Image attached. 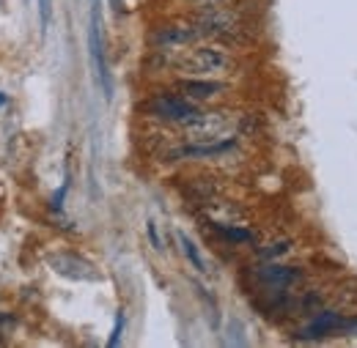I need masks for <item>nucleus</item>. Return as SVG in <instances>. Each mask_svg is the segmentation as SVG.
<instances>
[{
	"label": "nucleus",
	"mask_w": 357,
	"mask_h": 348,
	"mask_svg": "<svg viewBox=\"0 0 357 348\" xmlns=\"http://www.w3.org/2000/svg\"><path fill=\"white\" fill-rule=\"evenodd\" d=\"M357 338V315H347L333 307H321L308 315V321L294 329V340L300 343H319L330 338Z\"/></svg>",
	"instance_id": "f257e3e1"
},
{
	"label": "nucleus",
	"mask_w": 357,
	"mask_h": 348,
	"mask_svg": "<svg viewBox=\"0 0 357 348\" xmlns=\"http://www.w3.org/2000/svg\"><path fill=\"white\" fill-rule=\"evenodd\" d=\"M236 61L220 44H198L176 58V69L190 77H220L234 72Z\"/></svg>",
	"instance_id": "f03ea898"
},
{
	"label": "nucleus",
	"mask_w": 357,
	"mask_h": 348,
	"mask_svg": "<svg viewBox=\"0 0 357 348\" xmlns=\"http://www.w3.org/2000/svg\"><path fill=\"white\" fill-rule=\"evenodd\" d=\"M195 22L201 28V33L206 39H218L225 44H239L248 36V25L242 22V17L231 8V6H212V8H201L195 14Z\"/></svg>",
	"instance_id": "7ed1b4c3"
},
{
	"label": "nucleus",
	"mask_w": 357,
	"mask_h": 348,
	"mask_svg": "<svg viewBox=\"0 0 357 348\" xmlns=\"http://www.w3.org/2000/svg\"><path fill=\"white\" fill-rule=\"evenodd\" d=\"M234 124L236 118L225 110H201L190 124H184V143L190 145H212L218 140H225L234 132Z\"/></svg>",
	"instance_id": "20e7f679"
},
{
	"label": "nucleus",
	"mask_w": 357,
	"mask_h": 348,
	"mask_svg": "<svg viewBox=\"0 0 357 348\" xmlns=\"http://www.w3.org/2000/svg\"><path fill=\"white\" fill-rule=\"evenodd\" d=\"M140 110H143L149 118H154V121L176 124V127L190 124V121L201 113V107H198L195 102H190L187 96H181V93H157V96H151L149 102H143Z\"/></svg>",
	"instance_id": "39448f33"
},
{
	"label": "nucleus",
	"mask_w": 357,
	"mask_h": 348,
	"mask_svg": "<svg viewBox=\"0 0 357 348\" xmlns=\"http://www.w3.org/2000/svg\"><path fill=\"white\" fill-rule=\"evenodd\" d=\"M201 39H204V33L195 19H174V22L157 25L149 36V44L154 52H176L181 47H192Z\"/></svg>",
	"instance_id": "423d86ee"
},
{
	"label": "nucleus",
	"mask_w": 357,
	"mask_h": 348,
	"mask_svg": "<svg viewBox=\"0 0 357 348\" xmlns=\"http://www.w3.org/2000/svg\"><path fill=\"white\" fill-rule=\"evenodd\" d=\"M253 280L259 283V288H300L308 280V271L294 263L259 261L253 269Z\"/></svg>",
	"instance_id": "0eeeda50"
},
{
	"label": "nucleus",
	"mask_w": 357,
	"mask_h": 348,
	"mask_svg": "<svg viewBox=\"0 0 357 348\" xmlns=\"http://www.w3.org/2000/svg\"><path fill=\"white\" fill-rule=\"evenodd\" d=\"M89 47L91 61L96 69V80L102 86L105 99L113 96V77L107 72V61H105V42H102V22H99V0H91V31H89Z\"/></svg>",
	"instance_id": "6e6552de"
},
{
	"label": "nucleus",
	"mask_w": 357,
	"mask_h": 348,
	"mask_svg": "<svg viewBox=\"0 0 357 348\" xmlns=\"http://www.w3.org/2000/svg\"><path fill=\"white\" fill-rule=\"evenodd\" d=\"M47 266L66 280H77V283H96L99 280V271L93 269V263L75 255V253H55L47 258Z\"/></svg>",
	"instance_id": "1a4fd4ad"
},
{
	"label": "nucleus",
	"mask_w": 357,
	"mask_h": 348,
	"mask_svg": "<svg viewBox=\"0 0 357 348\" xmlns=\"http://www.w3.org/2000/svg\"><path fill=\"white\" fill-rule=\"evenodd\" d=\"M176 90L181 96H187L190 102L204 104V102H212V99L223 96L228 90V83L218 80V77H184L176 83Z\"/></svg>",
	"instance_id": "9d476101"
},
{
	"label": "nucleus",
	"mask_w": 357,
	"mask_h": 348,
	"mask_svg": "<svg viewBox=\"0 0 357 348\" xmlns=\"http://www.w3.org/2000/svg\"><path fill=\"white\" fill-rule=\"evenodd\" d=\"M212 230L225 239V242H231V244H253L256 242V230H250V228H245V225H234V222H220V219H212Z\"/></svg>",
	"instance_id": "9b49d317"
},
{
	"label": "nucleus",
	"mask_w": 357,
	"mask_h": 348,
	"mask_svg": "<svg viewBox=\"0 0 357 348\" xmlns=\"http://www.w3.org/2000/svg\"><path fill=\"white\" fill-rule=\"evenodd\" d=\"M291 253H294V242H291V239H275V242L264 244V247L256 253V258H259V261H283V258H289Z\"/></svg>",
	"instance_id": "f8f14e48"
},
{
	"label": "nucleus",
	"mask_w": 357,
	"mask_h": 348,
	"mask_svg": "<svg viewBox=\"0 0 357 348\" xmlns=\"http://www.w3.org/2000/svg\"><path fill=\"white\" fill-rule=\"evenodd\" d=\"M178 244H181V253H184V258L192 263V269H195V271H201V274H206V271H209V269H206V261H204V255H201V250L195 247V242H192L190 236L178 233Z\"/></svg>",
	"instance_id": "ddd939ff"
},
{
	"label": "nucleus",
	"mask_w": 357,
	"mask_h": 348,
	"mask_svg": "<svg viewBox=\"0 0 357 348\" xmlns=\"http://www.w3.org/2000/svg\"><path fill=\"white\" fill-rule=\"evenodd\" d=\"M52 19V0H39V22H42V33H47Z\"/></svg>",
	"instance_id": "4468645a"
},
{
	"label": "nucleus",
	"mask_w": 357,
	"mask_h": 348,
	"mask_svg": "<svg viewBox=\"0 0 357 348\" xmlns=\"http://www.w3.org/2000/svg\"><path fill=\"white\" fill-rule=\"evenodd\" d=\"M121 332H124V310H119V315H116V326H113V335H110V340H107V346L116 348L121 343Z\"/></svg>",
	"instance_id": "2eb2a0df"
},
{
	"label": "nucleus",
	"mask_w": 357,
	"mask_h": 348,
	"mask_svg": "<svg viewBox=\"0 0 357 348\" xmlns=\"http://www.w3.org/2000/svg\"><path fill=\"white\" fill-rule=\"evenodd\" d=\"M146 233H149V239H151V247H154L157 253H162L165 247H162V239H160V233H157V222H154V219L146 222Z\"/></svg>",
	"instance_id": "dca6fc26"
},
{
	"label": "nucleus",
	"mask_w": 357,
	"mask_h": 348,
	"mask_svg": "<svg viewBox=\"0 0 357 348\" xmlns=\"http://www.w3.org/2000/svg\"><path fill=\"white\" fill-rule=\"evenodd\" d=\"M110 6H113L116 14H124V11H127V8H124V0H110Z\"/></svg>",
	"instance_id": "f3484780"
},
{
	"label": "nucleus",
	"mask_w": 357,
	"mask_h": 348,
	"mask_svg": "<svg viewBox=\"0 0 357 348\" xmlns=\"http://www.w3.org/2000/svg\"><path fill=\"white\" fill-rule=\"evenodd\" d=\"M3 102H6V96H3V93H0V104H3Z\"/></svg>",
	"instance_id": "a211bd4d"
},
{
	"label": "nucleus",
	"mask_w": 357,
	"mask_h": 348,
	"mask_svg": "<svg viewBox=\"0 0 357 348\" xmlns=\"http://www.w3.org/2000/svg\"><path fill=\"white\" fill-rule=\"evenodd\" d=\"M190 3H195V6H198V3H201V0H190Z\"/></svg>",
	"instance_id": "6ab92c4d"
}]
</instances>
